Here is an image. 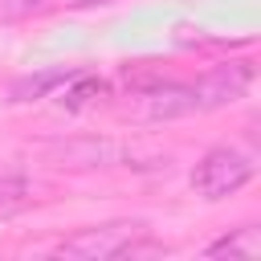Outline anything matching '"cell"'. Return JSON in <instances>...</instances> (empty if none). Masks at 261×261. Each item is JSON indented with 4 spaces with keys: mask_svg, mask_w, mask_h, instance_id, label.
Segmentation results:
<instances>
[{
    "mask_svg": "<svg viewBox=\"0 0 261 261\" xmlns=\"http://www.w3.org/2000/svg\"><path fill=\"white\" fill-rule=\"evenodd\" d=\"M204 253H208V257H257V253H261V228H257V224H241L237 232L212 241Z\"/></svg>",
    "mask_w": 261,
    "mask_h": 261,
    "instance_id": "ba28073f",
    "label": "cell"
},
{
    "mask_svg": "<svg viewBox=\"0 0 261 261\" xmlns=\"http://www.w3.org/2000/svg\"><path fill=\"white\" fill-rule=\"evenodd\" d=\"M69 8H98V4H110V0H65Z\"/></svg>",
    "mask_w": 261,
    "mask_h": 261,
    "instance_id": "7c38bea8",
    "label": "cell"
},
{
    "mask_svg": "<svg viewBox=\"0 0 261 261\" xmlns=\"http://www.w3.org/2000/svg\"><path fill=\"white\" fill-rule=\"evenodd\" d=\"M106 98H110V82H106V77L86 73V69H73V73L61 82L57 106H61V110H86V106L106 102Z\"/></svg>",
    "mask_w": 261,
    "mask_h": 261,
    "instance_id": "8992f818",
    "label": "cell"
},
{
    "mask_svg": "<svg viewBox=\"0 0 261 261\" xmlns=\"http://www.w3.org/2000/svg\"><path fill=\"white\" fill-rule=\"evenodd\" d=\"M143 224L139 220H114V224H94V228H82L65 241H57V257H82V261H106V257H118L122 245L130 237H139Z\"/></svg>",
    "mask_w": 261,
    "mask_h": 261,
    "instance_id": "7a4b0ae2",
    "label": "cell"
},
{
    "mask_svg": "<svg viewBox=\"0 0 261 261\" xmlns=\"http://www.w3.org/2000/svg\"><path fill=\"white\" fill-rule=\"evenodd\" d=\"M196 86V106L200 110H220V106H232L249 94L253 86V61H220L212 65Z\"/></svg>",
    "mask_w": 261,
    "mask_h": 261,
    "instance_id": "3957f363",
    "label": "cell"
},
{
    "mask_svg": "<svg viewBox=\"0 0 261 261\" xmlns=\"http://www.w3.org/2000/svg\"><path fill=\"white\" fill-rule=\"evenodd\" d=\"M139 237H143V232H139ZM139 237H130V241L122 245V253H118V257L135 261V257H163V253H171L167 245H159V241H139Z\"/></svg>",
    "mask_w": 261,
    "mask_h": 261,
    "instance_id": "8fae6325",
    "label": "cell"
},
{
    "mask_svg": "<svg viewBox=\"0 0 261 261\" xmlns=\"http://www.w3.org/2000/svg\"><path fill=\"white\" fill-rule=\"evenodd\" d=\"M73 69L57 65V69H41V73H29V77H16L12 90H8V102H37V98H49Z\"/></svg>",
    "mask_w": 261,
    "mask_h": 261,
    "instance_id": "52a82bcc",
    "label": "cell"
},
{
    "mask_svg": "<svg viewBox=\"0 0 261 261\" xmlns=\"http://www.w3.org/2000/svg\"><path fill=\"white\" fill-rule=\"evenodd\" d=\"M61 0H0V24H20V20H33V16H45Z\"/></svg>",
    "mask_w": 261,
    "mask_h": 261,
    "instance_id": "9c48e42d",
    "label": "cell"
},
{
    "mask_svg": "<svg viewBox=\"0 0 261 261\" xmlns=\"http://www.w3.org/2000/svg\"><path fill=\"white\" fill-rule=\"evenodd\" d=\"M122 143L114 139H98V135H82V139H61V143H49V159L57 167H114L122 163Z\"/></svg>",
    "mask_w": 261,
    "mask_h": 261,
    "instance_id": "5b68a950",
    "label": "cell"
},
{
    "mask_svg": "<svg viewBox=\"0 0 261 261\" xmlns=\"http://www.w3.org/2000/svg\"><path fill=\"white\" fill-rule=\"evenodd\" d=\"M29 200V175L24 171H8L0 167V212H12Z\"/></svg>",
    "mask_w": 261,
    "mask_h": 261,
    "instance_id": "30bf717a",
    "label": "cell"
},
{
    "mask_svg": "<svg viewBox=\"0 0 261 261\" xmlns=\"http://www.w3.org/2000/svg\"><path fill=\"white\" fill-rule=\"evenodd\" d=\"M135 98H139V118H147V122H171V118H188V114L200 110L192 82H167V77H159L155 86L139 90Z\"/></svg>",
    "mask_w": 261,
    "mask_h": 261,
    "instance_id": "277c9868",
    "label": "cell"
},
{
    "mask_svg": "<svg viewBox=\"0 0 261 261\" xmlns=\"http://www.w3.org/2000/svg\"><path fill=\"white\" fill-rule=\"evenodd\" d=\"M253 179V159L237 147H212L192 167V192L200 200H224Z\"/></svg>",
    "mask_w": 261,
    "mask_h": 261,
    "instance_id": "6da1fadb",
    "label": "cell"
}]
</instances>
